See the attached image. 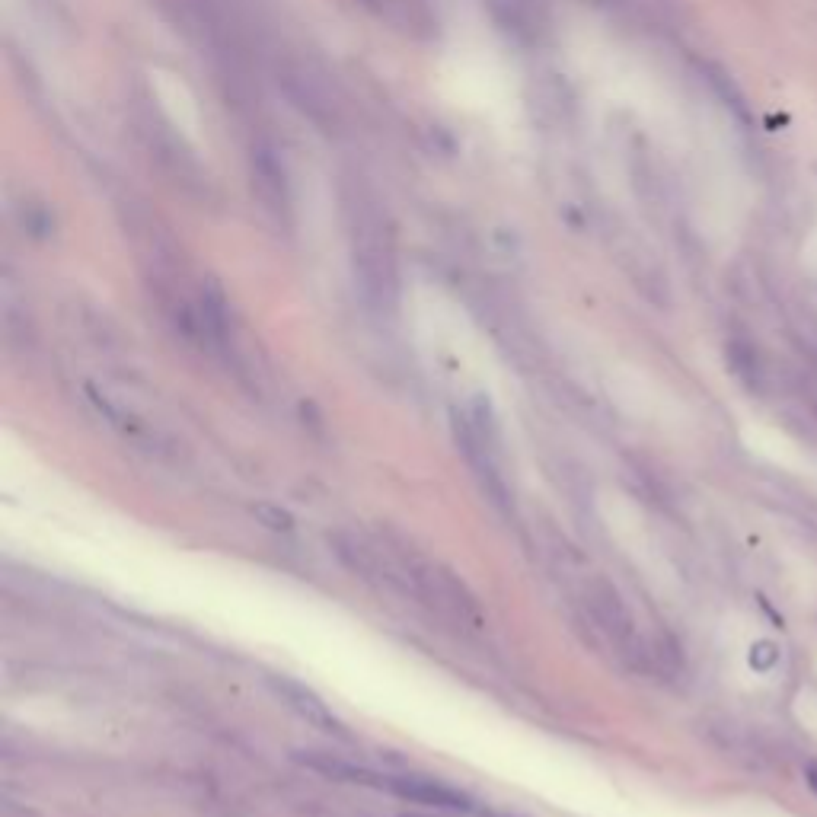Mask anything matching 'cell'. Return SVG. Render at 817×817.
Listing matches in <instances>:
<instances>
[{
    "mask_svg": "<svg viewBox=\"0 0 817 817\" xmlns=\"http://www.w3.org/2000/svg\"><path fill=\"white\" fill-rule=\"evenodd\" d=\"M399 565H403L406 581H409V594L425 604L431 613H438L441 620L463 626V629H482V607L479 600L473 597V591L463 585V578H457L454 572L447 569L444 562L431 559L419 549L403 546L399 549Z\"/></svg>",
    "mask_w": 817,
    "mask_h": 817,
    "instance_id": "6da1fadb",
    "label": "cell"
},
{
    "mask_svg": "<svg viewBox=\"0 0 817 817\" xmlns=\"http://www.w3.org/2000/svg\"><path fill=\"white\" fill-rule=\"evenodd\" d=\"M380 779H383L380 786H387L399 798H406V802L450 811V814H479L470 795H463L460 789H450L438 779H425V776H380Z\"/></svg>",
    "mask_w": 817,
    "mask_h": 817,
    "instance_id": "7a4b0ae2",
    "label": "cell"
},
{
    "mask_svg": "<svg viewBox=\"0 0 817 817\" xmlns=\"http://www.w3.org/2000/svg\"><path fill=\"white\" fill-rule=\"evenodd\" d=\"M272 687H275V693H278L281 699H285V706H288L294 715H300V719H304L310 728L323 731V735H332V738H345V735H348L339 715L332 712L313 690H307L304 683L281 677V680H272Z\"/></svg>",
    "mask_w": 817,
    "mask_h": 817,
    "instance_id": "3957f363",
    "label": "cell"
},
{
    "mask_svg": "<svg viewBox=\"0 0 817 817\" xmlns=\"http://www.w3.org/2000/svg\"><path fill=\"white\" fill-rule=\"evenodd\" d=\"M728 361H731V371L738 374V380L744 383L747 393H754V396L770 393L773 377H770V368H766V358L760 355V348L754 342L735 339L728 345Z\"/></svg>",
    "mask_w": 817,
    "mask_h": 817,
    "instance_id": "277c9868",
    "label": "cell"
},
{
    "mask_svg": "<svg viewBox=\"0 0 817 817\" xmlns=\"http://www.w3.org/2000/svg\"><path fill=\"white\" fill-rule=\"evenodd\" d=\"M253 518L265 527V530H272V533H291L294 530V518L285 511V508H278L272 502H262L253 508Z\"/></svg>",
    "mask_w": 817,
    "mask_h": 817,
    "instance_id": "5b68a950",
    "label": "cell"
},
{
    "mask_svg": "<svg viewBox=\"0 0 817 817\" xmlns=\"http://www.w3.org/2000/svg\"><path fill=\"white\" fill-rule=\"evenodd\" d=\"M805 782H808V789L817 795V763H808V766H805Z\"/></svg>",
    "mask_w": 817,
    "mask_h": 817,
    "instance_id": "8992f818",
    "label": "cell"
}]
</instances>
